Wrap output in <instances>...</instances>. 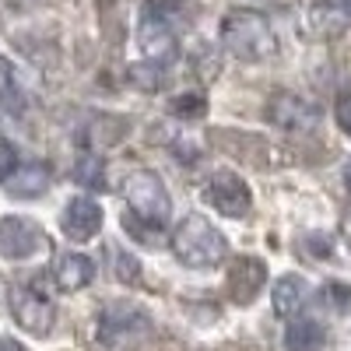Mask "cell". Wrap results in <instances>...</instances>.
Segmentation results:
<instances>
[{"label": "cell", "instance_id": "25", "mask_svg": "<svg viewBox=\"0 0 351 351\" xmlns=\"http://www.w3.org/2000/svg\"><path fill=\"white\" fill-rule=\"evenodd\" d=\"M344 183H348V190H351V162L344 165Z\"/></svg>", "mask_w": 351, "mask_h": 351}, {"label": "cell", "instance_id": "5", "mask_svg": "<svg viewBox=\"0 0 351 351\" xmlns=\"http://www.w3.org/2000/svg\"><path fill=\"white\" fill-rule=\"evenodd\" d=\"M11 316H14V324L28 334H36V337H46L56 324V309L53 302L46 299V291L39 285H14L11 288Z\"/></svg>", "mask_w": 351, "mask_h": 351}, {"label": "cell", "instance_id": "13", "mask_svg": "<svg viewBox=\"0 0 351 351\" xmlns=\"http://www.w3.org/2000/svg\"><path fill=\"white\" fill-rule=\"evenodd\" d=\"M53 278H56V288L60 291H81L92 285L95 263L84 253H60L56 256V267H53Z\"/></svg>", "mask_w": 351, "mask_h": 351}, {"label": "cell", "instance_id": "8", "mask_svg": "<svg viewBox=\"0 0 351 351\" xmlns=\"http://www.w3.org/2000/svg\"><path fill=\"white\" fill-rule=\"evenodd\" d=\"M43 243H46V236L32 218H18V215L0 218V256L25 260L36 250H43Z\"/></svg>", "mask_w": 351, "mask_h": 351}, {"label": "cell", "instance_id": "6", "mask_svg": "<svg viewBox=\"0 0 351 351\" xmlns=\"http://www.w3.org/2000/svg\"><path fill=\"white\" fill-rule=\"evenodd\" d=\"M204 200L225 218H243L253 208V190L236 172H215V176H208V183H204Z\"/></svg>", "mask_w": 351, "mask_h": 351}, {"label": "cell", "instance_id": "24", "mask_svg": "<svg viewBox=\"0 0 351 351\" xmlns=\"http://www.w3.org/2000/svg\"><path fill=\"white\" fill-rule=\"evenodd\" d=\"M0 351H25L18 341H11V337H0Z\"/></svg>", "mask_w": 351, "mask_h": 351}, {"label": "cell", "instance_id": "14", "mask_svg": "<svg viewBox=\"0 0 351 351\" xmlns=\"http://www.w3.org/2000/svg\"><path fill=\"white\" fill-rule=\"evenodd\" d=\"M324 344H327V330H324L319 319H309V316L291 319L288 330H285V348L288 351H324Z\"/></svg>", "mask_w": 351, "mask_h": 351}, {"label": "cell", "instance_id": "11", "mask_svg": "<svg viewBox=\"0 0 351 351\" xmlns=\"http://www.w3.org/2000/svg\"><path fill=\"white\" fill-rule=\"evenodd\" d=\"M60 228H64V236L74 239V243L95 239L99 228H102V208L95 200H88V197H74L64 208V215H60Z\"/></svg>", "mask_w": 351, "mask_h": 351}, {"label": "cell", "instance_id": "12", "mask_svg": "<svg viewBox=\"0 0 351 351\" xmlns=\"http://www.w3.org/2000/svg\"><path fill=\"white\" fill-rule=\"evenodd\" d=\"M309 28L319 39H337L351 28V4L348 0H313Z\"/></svg>", "mask_w": 351, "mask_h": 351}, {"label": "cell", "instance_id": "1", "mask_svg": "<svg viewBox=\"0 0 351 351\" xmlns=\"http://www.w3.org/2000/svg\"><path fill=\"white\" fill-rule=\"evenodd\" d=\"M221 43L243 64H263L278 53V36L267 14L250 8H236L221 18Z\"/></svg>", "mask_w": 351, "mask_h": 351}, {"label": "cell", "instance_id": "17", "mask_svg": "<svg viewBox=\"0 0 351 351\" xmlns=\"http://www.w3.org/2000/svg\"><path fill=\"white\" fill-rule=\"evenodd\" d=\"M74 180L88 190H102L106 186V162L99 155H84L77 165H74Z\"/></svg>", "mask_w": 351, "mask_h": 351}, {"label": "cell", "instance_id": "19", "mask_svg": "<svg viewBox=\"0 0 351 351\" xmlns=\"http://www.w3.org/2000/svg\"><path fill=\"white\" fill-rule=\"evenodd\" d=\"M169 109H172V116H180V120H200V116L208 112V99L200 92H183L169 102Z\"/></svg>", "mask_w": 351, "mask_h": 351}, {"label": "cell", "instance_id": "18", "mask_svg": "<svg viewBox=\"0 0 351 351\" xmlns=\"http://www.w3.org/2000/svg\"><path fill=\"white\" fill-rule=\"evenodd\" d=\"M0 102H4L8 109H25V95H21V88H18V77H14V67L0 56Z\"/></svg>", "mask_w": 351, "mask_h": 351}, {"label": "cell", "instance_id": "15", "mask_svg": "<svg viewBox=\"0 0 351 351\" xmlns=\"http://www.w3.org/2000/svg\"><path fill=\"white\" fill-rule=\"evenodd\" d=\"M306 295H309V288H306V281H302L299 274L278 278V281H274V295H271L274 313H278V316H295V313L302 309Z\"/></svg>", "mask_w": 351, "mask_h": 351}, {"label": "cell", "instance_id": "21", "mask_svg": "<svg viewBox=\"0 0 351 351\" xmlns=\"http://www.w3.org/2000/svg\"><path fill=\"white\" fill-rule=\"evenodd\" d=\"M14 172H18V148L8 137H0V183H8Z\"/></svg>", "mask_w": 351, "mask_h": 351}, {"label": "cell", "instance_id": "22", "mask_svg": "<svg viewBox=\"0 0 351 351\" xmlns=\"http://www.w3.org/2000/svg\"><path fill=\"white\" fill-rule=\"evenodd\" d=\"M116 263H120V278L123 281H137L141 278V263L130 253H120V256H116Z\"/></svg>", "mask_w": 351, "mask_h": 351}, {"label": "cell", "instance_id": "3", "mask_svg": "<svg viewBox=\"0 0 351 351\" xmlns=\"http://www.w3.org/2000/svg\"><path fill=\"white\" fill-rule=\"evenodd\" d=\"M137 49L152 67H169L180 56V36H176L172 11L162 8L158 0H148L137 21Z\"/></svg>", "mask_w": 351, "mask_h": 351}, {"label": "cell", "instance_id": "2", "mask_svg": "<svg viewBox=\"0 0 351 351\" xmlns=\"http://www.w3.org/2000/svg\"><path fill=\"white\" fill-rule=\"evenodd\" d=\"M169 246H172L176 260L186 263V267H218L228 256V239L204 215H186L172 228Z\"/></svg>", "mask_w": 351, "mask_h": 351}, {"label": "cell", "instance_id": "10", "mask_svg": "<svg viewBox=\"0 0 351 351\" xmlns=\"http://www.w3.org/2000/svg\"><path fill=\"white\" fill-rule=\"evenodd\" d=\"M267 120L285 130H313L319 123V109L295 92H278L267 102Z\"/></svg>", "mask_w": 351, "mask_h": 351}, {"label": "cell", "instance_id": "9", "mask_svg": "<svg viewBox=\"0 0 351 351\" xmlns=\"http://www.w3.org/2000/svg\"><path fill=\"white\" fill-rule=\"evenodd\" d=\"M263 285H267V263H263L260 256H236L232 260L228 278H225V288H228L232 302L250 306L263 291Z\"/></svg>", "mask_w": 351, "mask_h": 351}, {"label": "cell", "instance_id": "4", "mask_svg": "<svg viewBox=\"0 0 351 351\" xmlns=\"http://www.w3.org/2000/svg\"><path fill=\"white\" fill-rule=\"evenodd\" d=\"M123 197H127V208L134 211V218L148 228H165L169 215H172V200L165 183L158 180L155 172L148 169H137L123 180Z\"/></svg>", "mask_w": 351, "mask_h": 351}, {"label": "cell", "instance_id": "20", "mask_svg": "<svg viewBox=\"0 0 351 351\" xmlns=\"http://www.w3.org/2000/svg\"><path fill=\"white\" fill-rule=\"evenodd\" d=\"M324 299H327V306H330L334 313L348 316V313H351V285H348V281H327V285H324Z\"/></svg>", "mask_w": 351, "mask_h": 351}, {"label": "cell", "instance_id": "7", "mask_svg": "<svg viewBox=\"0 0 351 351\" xmlns=\"http://www.w3.org/2000/svg\"><path fill=\"white\" fill-rule=\"evenodd\" d=\"M148 334V316L134 306H109L99 313V341L109 348H123Z\"/></svg>", "mask_w": 351, "mask_h": 351}, {"label": "cell", "instance_id": "16", "mask_svg": "<svg viewBox=\"0 0 351 351\" xmlns=\"http://www.w3.org/2000/svg\"><path fill=\"white\" fill-rule=\"evenodd\" d=\"M49 183H53V172H49V165H43V162L25 165L14 180H8V186H11L14 197H39V193L49 190Z\"/></svg>", "mask_w": 351, "mask_h": 351}, {"label": "cell", "instance_id": "23", "mask_svg": "<svg viewBox=\"0 0 351 351\" xmlns=\"http://www.w3.org/2000/svg\"><path fill=\"white\" fill-rule=\"evenodd\" d=\"M337 127L344 134H351V92L337 99Z\"/></svg>", "mask_w": 351, "mask_h": 351}]
</instances>
